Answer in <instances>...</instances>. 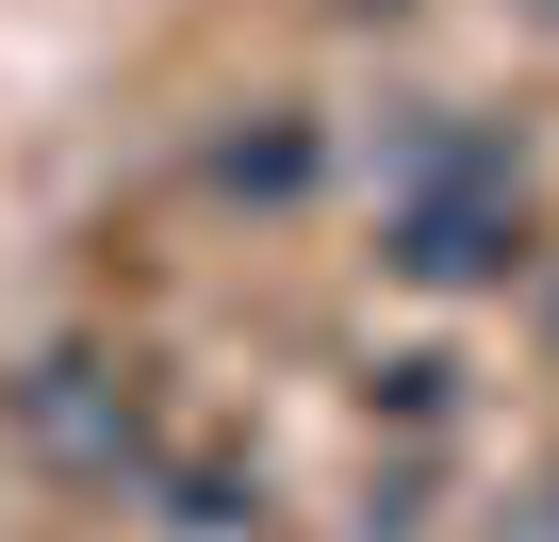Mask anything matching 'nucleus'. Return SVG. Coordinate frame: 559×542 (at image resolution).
Here are the masks:
<instances>
[{
	"label": "nucleus",
	"mask_w": 559,
	"mask_h": 542,
	"mask_svg": "<svg viewBox=\"0 0 559 542\" xmlns=\"http://www.w3.org/2000/svg\"><path fill=\"white\" fill-rule=\"evenodd\" d=\"M313 181H330V132L297 99H247V116L198 132V197H230V214H297Z\"/></svg>",
	"instance_id": "nucleus-3"
},
{
	"label": "nucleus",
	"mask_w": 559,
	"mask_h": 542,
	"mask_svg": "<svg viewBox=\"0 0 559 542\" xmlns=\"http://www.w3.org/2000/svg\"><path fill=\"white\" fill-rule=\"evenodd\" d=\"M379 263L412 297H493V280H526V181H510V148L493 132H444L412 181H379Z\"/></svg>",
	"instance_id": "nucleus-1"
},
{
	"label": "nucleus",
	"mask_w": 559,
	"mask_h": 542,
	"mask_svg": "<svg viewBox=\"0 0 559 542\" xmlns=\"http://www.w3.org/2000/svg\"><path fill=\"white\" fill-rule=\"evenodd\" d=\"M0 411H17V444H34L50 477H148V395H132V362H99V346H50Z\"/></svg>",
	"instance_id": "nucleus-2"
},
{
	"label": "nucleus",
	"mask_w": 559,
	"mask_h": 542,
	"mask_svg": "<svg viewBox=\"0 0 559 542\" xmlns=\"http://www.w3.org/2000/svg\"><path fill=\"white\" fill-rule=\"evenodd\" d=\"M543 509H559V493H543Z\"/></svg>",
	"instance_id": "nucleus-7"
},
{
	"label": "nucleus",
	"mask_w": 559,
	"mask_h": 542,
	"mask_svg": "<svg viewBox=\"0 0 559 542\" xmlns=\"http://www.w3.org/2000/svg\"><path fill=\"white\" fill-rule=\"evenodd\" d=\"M247 509H263V493H247V477H181V493H165V526H198V542H230V526H247Z\"/></svg>",
	"instance_id": "nucleus-5"
},
{
	"label": "nucleus",
	"mask_w": 559,
	"mask_h": 542,
	"mask_svg": "<svg viewBox=\"0 0 559 542\" xmlns=\"http://www.w3.org/2000/svg\"><path fill=\"white\" fill-rule=\"evenodd\" d=\"M362 411H379V427H412V444H428V427H461V346H395V362L362 378Z\"/></svg>",
	"instance_id": "nucleus-4"
},
{
	"label": "nucleus",
	"mask_w": 559,
	"mask_h": 542,
	"mask_svg": "<svg viewBox=\"0 0 559 542\" xmlns=\"http://www.w3.org/2000/svg\"><path fill=\"white\" fill-rule=\"evenodd\" d=\"M543 34H559V0H543Z\"/></svg>",
	"instance_id": "nucleus-6"
}]
</instances>
